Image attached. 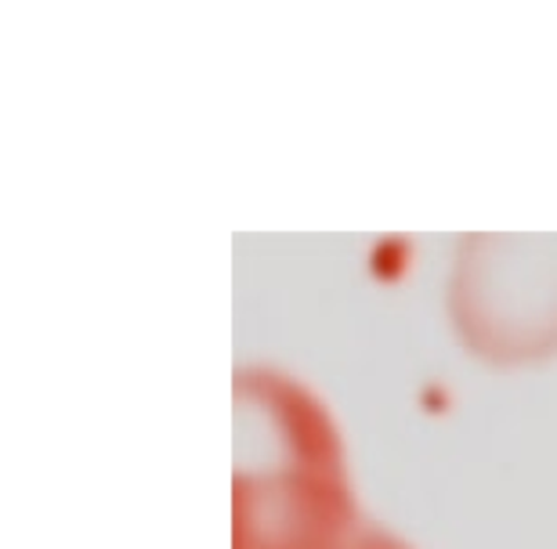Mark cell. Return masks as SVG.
Returning a JSON list of instances; mask_svg holds the SVG:
<instances>
[{
	"label": "cell",
	"instance_id": "obj_1",
	"mask_svg": "<svg viewBox=\"0 0 557 549\" xmlns=\"http://www.w3.org/2000/svg\"><path fill=\"white\" fill-rule=\"evenodd\" d=\"M236 420L232 549H409L359 513L341 434L294 376L239 369Z\"/></svg>",
	"mask_w": 557,
	"mask_h": 549
}]
</instances>
